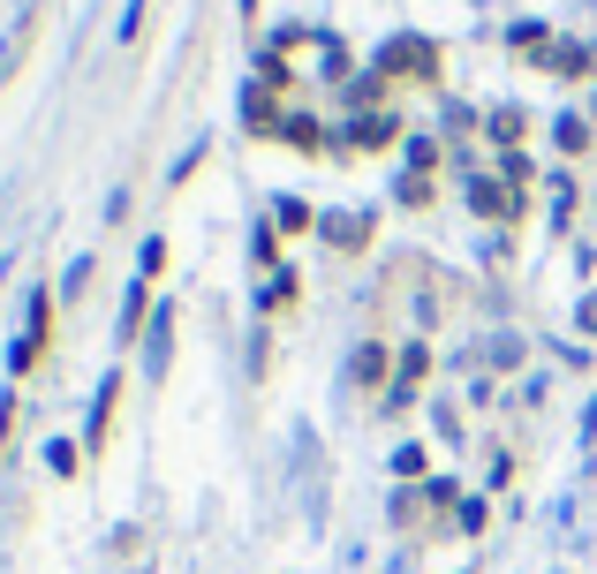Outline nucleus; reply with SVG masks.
<instances>
[{"label":"nucleus","instance_id":"6","mask_svg":"<svg viewBox=\"0 0 597 574\" xmlns=\"http://www.w3.org/2000/svg\"><path fill=\"white\" fill-rule=\"evenodd\" d=\"M476 212H514V197L499 182H476Z\"/></svg>","mask_w":597,"mask_h":574},{"label":"nucleus","instance_id":"2","mask_svg":"<svg viewBox=\"0 0 597 574\" xmlns=\"http://www.w3.org/2000/svg\"><path fill=\"white\" fill-rule=\"evenodd\" d=\"M46 325H53V302H46V295H30V325H23V340H15V355H8L15 371H30V363H38V348H46Z\"/></svg>","mask_w":597,"mask_h":574},{"label":"nucleus","instance_id":"7","mask_svg":"<svg viewBox=\"0 0 597 574\" xmlns=\"http://www.w3.org/2000/svg\"><path fill=\"white\" fill-rule=\"evenodd\" d=\"M281 137H288V144H302V151H310V144H318V122H310V114H296V122H288Z\"/></svg>","mask_w":597,"mask_h":574},{"label":"nucleus","instance_id":"4","mask_svg":"<svg viewBox=\"0 0 597 574\" xmlns=\"http://www.w3.org/2000/svg\"><path fill=\"white\" fill-rule=\"evenodd\" d=\"M114 394H122V378H107V386H99V409H91V446L107 438V424H114Z\"/></svg>","mask_w":597,"mask_h":574},{"label":"nucleus","instance_id":"5","mask_svg":"<svg viewBox=\"0 0 597 574\" xmlns=\"http://www.w3.org/2000/svg\"><path fill=\"white\" fill-rule=\"evenodd\" d=\"M325 235H333V242H363V235H371V220H356V212H333V220H325Z\"/></svg>","mask_w":597,"mask_h":574},{"label":"nucleus","instance_id":"1","mask_svg":"<svg viewBox=\"0 0 597 574\" xmlns=\"http://www.w3.org/2000/svg\"><path fill=\"white\" fill-rule=\"evenodd\" d=\"M432 61H439V53H432L424 38H394V46L378 53V68H386V76H432Z\"/></svg>","mask_w":597,"mask_h":574},{"label":"nucleus","instance_id":"3","mask_svg":"<svg viewBox=\"0 0 597 574\" xmlns=\"http://www.w3.org/2000/svg\"><path fill=\"white\" fill-rule=\"evenodd\" d=\"M394 129H401L394 114H356V122H348V137L363 144V151H386V144H394Z\"/></svg>","mask_w":597,"mask_h":574}]
</instances>
